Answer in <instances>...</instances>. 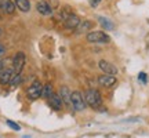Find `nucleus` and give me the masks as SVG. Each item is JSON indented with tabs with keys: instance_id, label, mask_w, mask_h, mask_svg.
Wrapping results in <instances>:
<instances>
[{
	"instance_id": "obj_1",
	"label": "nucleus",
	"mask_w": 149,
	"mask_h": 138,
	"mask_svg": "<svg viewBox=\"0 0 149 138\" xmlns=\"http://www.w3.org/2000/svg\"><path fill=\"white\" fill-rule=\"evenodd\" d=\"M84 95V100H86V104L91 108H100L102 105V97L100 94V91L94 90V89H90V90H86V93L83 94Z\"/></svg>"
},
{
	"instance_id": "obj_2",
	"label": "nucleus",
	"mask_w": 149,
	"mask_h": 138,
	"mask_svg": "<svg viewBox=\"0 0 149 138\" xmlns=\"http://www.w3.org/2000/svg\"><path fill=\"white\" fill-rule=\"evenodd\" d=\"M87 42L88 43H93V44H108L111 42V37L109 35L102 31H94V32H90L87 33Z\"/></svg>"
},
{
	"instance_id": "obj_3",
	"label": "nucleus",
	"mask_w": 149,
	"mask_h": 138,
	"mask_svg": "<svg viewBox=\"0 0 149 138\" xmlns=\"http://www.w3.org/2000/svg\"><path fill=\"white\" fill-rule=\"evenodd\" d=\"M70 105L73 108L74 111L77 112H81L86 109V100H84V95L80 93V91H73L72 94H70Z\"/></svg>"
},
{
	"instance_id": "obj_4",
	"label": "nucleus",
	"mask_w": 149,
	"mask_h": 138,
	"mask_svg": "<svg viewBox=\"0 0 149 138\" xmlns=\"http://www.w3.org/2000/svg\"><path fill=\"white\" fill-rule=\"evenodd\" d=\"M42 90H43L42 83H40L39 80L33 82L32 84L26 89V98L31 100V101H35L37 98H40V97H42Z\"/></svg>"
},
{
	"instance_id": "obj_5",
	"label": "nucleus",
	"mask_w": 149,
	"mask_h": 138,
	"mask_svg": "<svg viewBox=\"0 0 149 138\" xmlns=\"http://www.w3.org/2000/svg\"><path fill=\"white\" fill-rule=\"evenodd\" d=\"M24 66H25V54L22 51H18L13 57V69L15 73H21Z\"/></svg>"
},
{
	"instance_id": "obj_6",
	"label": "nucleus",
	"mask_w": 149,
	"mask_h": 138,
	"mask_svg": "<svg viewBox=\"0 0 149 138\" xmlns=\"http://www.w3.org/2000/svg\"><path fill=\"white\" fill-rule=\"evenodd\" d=\"M98 68L101 69L104 73L107 75H113V76H116L117 72H119V69L115 66V65L109 62V61H105V59H101L100 62H98Z\"/></svg>"
},
{
	"instance_id": "obj_7",
	"label": "nucleus",
	"mask_w": 149,
	"mask_h": 138,
	"mask_svg": "<svg viewBox=\"0 0 149 138\" xmlns=\"http://www.w3.org/2000/svg\"><path fill=\"white\" fill-rule=\"evenodd\" d=\"M36 10L39 14H42V15H51L53 14V7L48 4L46 0H39L37 1V4H36Z\"/></svg>"
},
{
	"instance_id": "obj_8",
	"label": "nucleus",
	"mask_w": 149,
	"mask_h": 138,
	"mask_svg": "<svg viewBox=\"0 0 149 138\" xmlns=\"http://www.w3.org/2000/svg\"><path fill=\"white\" fill-rule=\"evenodd\" d=\"M14 75H15V72L13 68H3L0 70V83L1 84H10Z\"/></svg>"
},
{
	"instance_id": "obj_9",
	"label": "nucleus",
	"mask_w": 149,
	"mask_h": 138,
	"mask_svg": "<svg viewBox=\"0 0 149 138\" xmlns=\"http://www.w3.org/2000/svg\"><path fill=\"white\" fill-rule=\"evenodd\" d=\"M15 8H17V6L13 0H0V10L3 11L4 14L11 15V14L15 13Z\"/></svg>"
},
{
	"instance_id": "obj_10",
	"label": "nucleus",
	"mask_w": 149,
	"mask_h": 138,
	"mask_svg": "<svg viewBox=\"0 0 149 138\" xmlns=\"http://www.w3.org/2000/svg\"><path fill=\"white\" fill-rule=\"evenodd\" d=\"M116 76H113V75H101L100 77H98V83L102 86V87H112V86L116 84Z\"/></svg>"
},
{
	"instance_id": "obj_11",
	"label": "nucleus",
	"mask_w": 149,
	"mask_h": 138,
	"mask_svg": "<svg viewBox=\"0 0 149 138\" xmlns=\"http://www.w3.org/2000/svg\"><path fill=\"white\" fill-rule=\"evenodd\" d=\"M80 21H81V20H80L79 17H77V15H76V14L73 13V14L68 15V17H66V18L64 20V25L68 28V29H74V31H76V28L79 26Z\"/></svg>"
},
{
	"instance_id": "obj_12",
	"label": "nucleus",
	"mask_w": 149,
	"mask_h": 138,
	"mask_svg": "<svg viewBox=\"0 0 149 138\" xmlns=\"http://www.w3.org/2000/svg\"><path fill=\"white\" fill-rule=\"evenodd\" d=\"M93 26H94V22L93 21H90V20H81L80 24H79V26L76 28V32L77 33H86V32H88V31H91Z\"/></svg>"
},
{
	"instance_id": "obj_13",
	"label": "nucleus",
	"mask_w": 149,
	"mask_h": 138,
	"mask_svg": "<svg viewBox=\"0 0 149 138\" xmlns=\"http://www.w3.org/2000/svg\"><path fill=\"white\" fill-rule=\"evenodd\" d=\"M47 101H48V105L51 106L53 109H55V111H59L62 108V100L57 94H53L50 98H47Z\"/></svg>"
},
{
	"instance_id": "obj_14",
	"label": "nucleus",
	"mask_w": 149,
	"mask_h": 138,
	"mask_svg": "<svg viewBox=\"0 0 149 138\" xmlns=\"http://www.w3.org/2000/svg\"><path fill=\"white\" fill-rule=\"evenodd\" d=\"M70 94H72V93L69 91V89H68L66 86H62V87L59 89V94H58V95L61 97V100H62L65 104H68V105L70 104Z\"/></svg>"
},
{
	"instance_id": "obj_15",
	"label": "nucleus",
	"mask_w": 149,
	"mask_h": 138,
	"mask_svg": "<svg viewBox=\"0 0 149 138\" xmlns=\"http://www.w3.org/2000/svg\"><path fill=\"white\" fill-rule=\"evenodd\" d=\"M14 3H15L17 8L22 13H28L31 10V1L29 0H14Z\"/></svg>"
},
{
	"instance_id": "obj_16",
	"label": "nucleus",
	"mask_w": 149,
	"mask_h": 138,
	"mask_svg": "<svg viewBox=\"0 0 149 138\" xmlns=\"http://www.w3.org/2000/svg\"><path fill=\"white\" fill-rule=\"evenodd\" d=\"M54 94L53 91V86L50 84V83H46V84H43V90H42V97L43 98H50V97Z\"/></svg>"
},
{
	"instance_id": "obj_17",
	"label": "nucleus",
	"mask_w": 149,
	"mask_h": 138,
	"mask_svg": "<svg viewBox=\"0 0 149 138\" xmlns=\"http://www.w3.org/2000/svg\"><path fill=\"white\" fill-rule=\"evenodd\" d=\"M98 22L101 24L102 26L105 28V29H108V31H112L113 29V24H112L108 18H104V17H98Z\"/></svg>"
},
{
	"instance_id": "obj_18",
	"label": "nucleus",
	"mask_w": 149,
	"mask_h": 138,
	"mask_svg": "<svg viewBox=\"0 0 149 138\" xmlns=\"http://www.w3.org/2000/svg\"><path fill=\"white\" fill-rule=\"evenodd\" d=\"M22 80H24V76H22V73H15V75H14V77L11 79L10 84L15 87V86H19V84H21Z\"/></svg>"
},
{
	"instance_id": "obj_19",
	"label": "nucleus",
	"mask_w": 149,
	"mask_h": 138,
	"mask_svg": "<svg viewBox=\"0 0 149 138\" xmlns=\"http://www.w3.org/2000/svg\"><path fill=\"white\" fill-rule=\"evenodd\" d=\"M6 124L10 128H13V130H15V131H19L21 130V127H19V124H17V123H14L13 120H6Z\"/></svg>"
},
{
	"instance_id": "obj_20",
	"label": "nucleus",
	"mask_w": 149,
	"mask_h": 138,
	"mask_svg": "<svg viewBox=\"0 0 149 138\" xmlns=\"http://www.w3.org/2000/svg\"><path fill=\"white\" fill-rule=\"evenodd\" d=\"M139 82H142V83H146V73H144V72H141L138 76Z\"/></svg>"
},
{
	"instance_id": "obj_21",
	"label": "nucleus",
	"mask_w": 149,
	"mask_h": 138,
	"mask_svg": "<svg viewBox=\"0 0 149 138\" xmlns=\"http://www.w3.org/2000/svg\"><path fill=\"white\" fill-rule=\"evenodd\" d=\"M102 0H88V3H90V6L91 7H97V6L101 3Z\"/></svg>"
},
{
	"instance_id": "obj_22",
	"label": "nucleus",
	"mask_w": 149,
	"mask_h": 138,
	"mask_svg": "<svg viewBox=\"0 0 149 138\" xmlns=\"http://www.w3.org/2000/svg\"><path fill=\"white\" fill-rule=\"evenodd\" d=\"M6 53V48L3 47V46H1V44H0V57H1V55H3V54Z\"/></svg>"
},
{
	"instance_id": "obj_23",
	"label": "nucleus",
	"mask_w": 149,
	"mask_h": 138,
	"mask_svg": "<svg viewBox=\"0 0 149 138\" xmlns=\"http://www.w3.org/2000/svg\"><path fill=\"white\" fill-rule=\"evenodd\" d=\"M1 69H3V62L0 61V70H1Z\"/></svg>"
},
{
	"instance_id": "obj_24",
	"label": "nucleus",
	"mask_w": 149,
	"mask_h": 138,
	"mask_svg": "<svg viewBox=\"0 0 149 138\" xmlns=\"http://www.w3.org/2000/svg\"><path fill=\"white\" fill-rule=\"evenodd\" d=\"M0 35H1V29H0Z\"/></svg>"
}]
</instances>
